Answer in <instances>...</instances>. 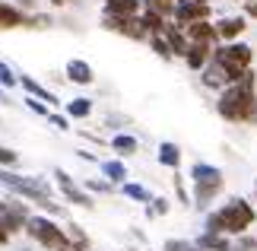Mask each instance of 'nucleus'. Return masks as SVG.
Here are the masks:
<instances>
[{"instance_id": "f257e3e1", "label": "nucleus", "mask_w": 257, "mask_h": 251, "mask_svg": "<svg viewBox=\"0 0 257 251\" xmlns=\"http://www.w3.org/2000/svg\"><path fill=\"white\" fill-rule=\"evenodd\" d=\"M216 112L219 118L232 124H257V79L254 70L244 73L238 83H229L216 99Z\"/></svg>"}, {"instance_id": "f03ea898", "label": "nucleus", "mask_w": 257, "mask_h": 251, "mask_svg": "<svg viewBox=\"0 0 257 251\" xmlns=\"http://www.w3.org/2000/svg\"><path fill=\"white\" fill-rule=\"evenodd\" d=\"M254 207H251V200H244V197H229L222 207H216L206 213V223H203V232H222V235H244L248 229L254 226Z\"/></svg>"}, {"instance_id": "7ed1b4c3", "label": "nucleus", "mask_w": 257, "mask_h": 251, "mask_svg": "<svg viewBox=\"0 0 257 251\" xmlns=\"http://www.w3.org/2000/svg\"><path fill=\"white\" fill-rule=\"evenodd\" d=\"M0 185H4L7 191H13L16 197L32 200V204L42 207L48 216L61 213V204H54V200H51V185H48L45 178H38V175H19V172H13V169L0 165Z\"/></svg>"}, {"instance_id": "20e7f679", "label": "nucleus", "mask_w": 257, "mask_h": 251, "mask_svg": "<svg viewBox=\"0 0 257 251\" xmlns=\"http://www.w3.org/2000/svg\"><path fill=\"white\" fill-rule=\"evenodd\" d=\"M213 61L225 67V73H229L232 83H238L244 73L254 70V48L244 45V42H222V45H216Z\"/></svg>"}, {"instance_id": "39448f33", "label": "nucleus", "mask_w": 257, "mask_h": 251, "mask_svg": "<svg viewBox=\"0 0 257 251\" xmlns=\"http://www.w3.org/2000/svg\"><path fill=\"white\" fill-rule=\"evenodd\" d=\"M191 182H194V204L197 207H206L219 197V191L225 185V175L219 165H210V162H194L191 165Z\"/></svg>"}, {"instance_id": "423d86ee", "label": "nucleus", "mask_w": 257, "mask_h": 251, "mask_svg": "<svg viewBox=\"0 0 257 251\" xmlns=\"http://www.w3.org/2000/svg\"><path fill=\"white\" fill-rule=\"evenodd\" d=\"M26 235L32 238V242H38L42 248H48V251H61L67 245V229H61L51 216H29Z\"/></svg>"}, {"instance_id": "0eeeda50", "label": "nucleus", "mask_w": 257, "mask_h": 251, "mask_svg": "<svg viewBox=\"0 0 257 251\" xmlns=\"http://www.w3.org/2000/svg\"><path fill=\"white\" fill-rule=\"evenodd\" d=\"M210 16H213L210 4H197V0H178L172 23L181 26V29H187L191 23H200V19H210Z\"/></svg>"}, {"instance_id": "6e6552de", "label": "nucleus", "mask_w": 257, "mask_h": 251, "mask_svg": "<svg viewBox=\"0 0 257 251\" xmlns=\"http://www.w3.org/2000/svg\"><path fill=\"white\" fill-rule=\"evenodd\" d=\"M54 178H57V188H61V194H64L67 200H70V204H76V207H86V210L92 207V197H89L86 191H83V188L76 185L70 175L64 172V169H54Z\"/></svg>"}, {"instance_id": "1a4fd4ad", "label": "nucleus", "mask_w": 257, "mask_h": 251, "mask_svg": "<svg viewBox=\"0 0 257 251\" xmlns=\"http://www.w3.org/2000/svg\"><path fill=\"white\" fill-rule=\"evenodd\" d=\"M244 29H248V16H222L219 23H216L219 42H238Z\"/></svg>"}, {"instance_id": "9d476101", "label": "nucleus", "mask_w": 257, "mask_h": 251, "mask_svg": "<svg viewBox=\"0 0 257 251\" xmlns=\"http://www.w3.org/2000/svg\"><path fill=\"white\" fill-rule=\"evenodd\" d=\"M213 51L216 48L213 45H203V42H191V48H187V54H184V64L194 70V73H200V70L213 61Z\"/></svg>"}, {"instance_id": "9b49d317", "label": "nucleus", "mask_w": 257, "mask_h": 251, "mask_svg": "<svg viewBox=\"0 0 257 251\" xmlns=\"http://www.w3.org/2000/svg\"><path fill=\"white\" fill-rule=\"evenodd\" d=\"M64 76L76 86H89L95 79V70H92V64H86L83 57H73V61H67V67H64Z\"/></svg>"}, {"instance_id": "f8f14e48", "label": "nucleus", "mask_w": 257, "mask_h": 251, "mask_svg": "<svg viewBox=\"0 0 257 251\" xmlns=\"http://www.w3.org/2000/svg\"><path fill=\"white\" fill-rule=\"evenodd\" d=\"M143 13V0H105V16L134 19Z\"/></svg>"}, {"instance_id": "ddd939ff", "label": "nucleus", "mask_w": 257, "mask_h": 251, "mask_svg": "<svg viewBox=\"0 0 257 251\" xmlns=\"http://www.w3.org/2000/svg\"><path fill=\"white\" fill-rule=\"evenodd\" d=\"M200 83H203V86H210V89H219V93H222V89L229 86L232 79H229V73H225V67H222V64L210 61V64L200 70Z\"/></svg>"}, {"instance_id": "4468645a", "label": "nucleus", "mask_w": 257, "mask_h": 251, "mask_svg": "<svg viewBox=\"0 0 257 251\" xmlns=\"http://www.w3.org/2000/svg\"><path fill=\"white\" fill-rule=\"evenodd\" d=\"M29 16L32 13H23L16 4H7L0 0V29H19V26H29Z\"/></svg>"}, {"instance_id": "2eb2a0df", "label": "nucleus", "mask_w": 257, "mask_h": 251, "mask_svg": "<svg viewBox=\"0 0 257 251\" xmlns=\"http://www.w3.org/2000/svg\"><path fill=\"white\" fill-rule=\"evenodd\" d=\"M200 251H232V235H222V232H200L194 242Z\"/></svg>"}, {"instance_id": "dca6fc26", "label": "nucleus", "mask_w": 257, "mask_h": 251, "mask_svg": "<svg viewBox=\"0 0 257 251\" xmlns=\"http://www.w3.org/2000/svg\"><path fill=\"white\" fill-rule=\"evenodd\" d=\"M19 86L26 89V96H35V99H42V102H48V105H61V99H57L51 89H45L38 79H32V76H26V73H19Z\"/></svg>"}, {"instance_id": "f3484780", "label": "nucleus", "mask_w": 257, "mask_h": 251, "mask_svg": "<svg viewBox=\"0 0 257 251\" xmlns=\"http://www.w3.org/2000/svg\"><path fill=\"white\" fill-rule=\"evenodd\" d=\"M162 35L169 38V45H172V54H175V57H184V54H187V48H191V38H187V32H184L181 26L169 23V29H165Z\"/></svg>"}, {"instance_id": "a211bd4d", "label": "nucleus", "mask_w": 257, "mask_h": 251, "mask_svg": "<svg viewBox=\"0 0 257 251\" xmlns=\"http://www.w3.org/2000/svg\"><path fill=\"white\" fill-rule=\"evenodd\" d=\"M98 169H102L105 182H111V185H124V182H127V165H124V159H105V162H98Z\"/></svg>"}, {"instance_id": "6ab92c4d", "label": "nucleus", "mask_w": 257, "mask_h": 251, "mask_svg": "<svg viewBox=\"0 0 257 251\" xmlns=\"http://www.w3.org/2000/svg\"><path fill=\"white\" fill-rule=\"evenodd\" d=\"M111 149H114L121 159H127V156H134L137 149H140V140H137L134 134H114V137H111Z\"/></svg>"}, {"instance_id": "aec40b11", "label": "nucleus", "mask_w": 257, "mask_h": 251, "mask_svg": "<svg viewBox=\"0 0 257 251\" xmlns=\"http://www.w3.org/2000/svg\"><path fill=\"white\" fill-rule=\"evenodd\" d=\"M159 165L165 169H175L178 172V165H181V146L172 143V140H165V143H159Z\"/></svg>"}, {"instance_id": "412c9836", "label": "nucleus", "mask_w": 257, "mask_h": 251, "mask_svg": "<svg viewBox=\"0 0 257 251\" xmlns=\"http://www.w3.org/2000/svg\"><path fill=\"white\" fill-rule=\"evenodd\" d=\"M89 115H92V99L80 96V99H70V102H67V118L83 121V118H89Z\"/></svg>"}, {"instance_id": "4be33fe9", "label": "nucleus", "mask_w": 257, "mask_h": 251, "mask_svg": "<svg viewBox=\"0 0 257 251\" xmlns=\"http://www.w3.org/2000/svg\"><path fill=\"white\" fill-rule=\"evenodd\" d=\"M121 194L131 197V200H137V204H150V200H153L150 191H146L143 185H137V182H124V185H121Z\"/></svg>"}, {"instance_id": "5701e85b", "label": "nucleus", "mask_w": 257, "mask_h": 251, "mask_svg": "<svg viewBox=\"0 0 257 251\" xmlns=\"http://www.w3.org/2000/svg\"><path fill=\"white\" fill-rule=\"evenodd\" d=\"M150 48L162 57V61H172V57H175L172 54V45H169V38H165V35H150Z\"/></svg>"}, {"instance_id": "b1692460", "label": "nucleus", "mask_w": 257, "mask_h": 251, "mask_svg": "<svg viewBox=\"0 0 257 251\" xmlns=\"http://www.w3.org/2000/svg\"><path fill=\"white\" fill-rule=\"evenodd\" d=\"M16 83H19V73H16V70L10 67V64L0 61V86H4V89H13Z\"/></svg>"}, {"instance_id": "393cba45", "label": "nucleus", "mask_w": 257, "mask_h": 251, "mask_svg": "<svg viewBox=\"0 0 257 251\" xmlns=\"http://www.w3.org/2000/svg\"><path fill=\"white\" fill-rule=\"evenodd\" d=\"M23 102H26L29 112H35L38 118H48V115H51V112H48V102H42V99H35V96H26Z\"/></svg>"}, {"instance_id": "a878e982", "label": "nucleus", "mask_w": 257, "mask_h": 251, "mask_svg": "<svg viewBox=\"0 0 257 251\" xmlns=\"http://www.w3.org/2000/svg\"><path fill=\"white\" fill-rule=\"evenodd\" d=\"M169 213V200L165 197H153L150 207H146V216H165Z\"/></svg>"}, {"instance_id": "bb28decb", "label": "nucleus", "mask_w": 257, "mask_h": 251, "mask_svg": "<svg viewBox=\"0 0 257 251\" xmlns=\"http://www.w3.org/2000/svg\"><path fill=\"white\" fill-rule=\"evenodd\" d=\"M232 251H257V238H254V235H248V232H244V235H238V238H235V245H232Z\"/></svg>"}, {"instance_id": "cd10ccee", "label": "nucleus", "mask_w": 257, "mask_h": 251, "mask_svg": "<svg viewBox=\"0 0 257 251\" xmlns=\"http://www.w3.org/2000/svg\"><path fill=\"white\" fill-rule=\"evenodd\" d=\"M162 251H197V245L184 242V238H169V242L162 245Z\"/></svg>"}, {"instance_id": "c85d7f7f", "label": "nucleus", "mask_w": 257, "mask_h": 251, "mask_svg": "<svg viewBox=\"0 0 257 251\" xmlns=\"http://www.w3.org/2000/svg\"><path fill=\"white\" fill-rule=\"evenodd\" d=\"M19 162V156L13 153V149H7V146H0V165H4V169H13Z\"/></svg>"}, {"instance_id": "c756f323", "label": "nucleus", "mask_w": 257, "mask_h": 251, "mask_svg": "<svg viewBox=\"0 0 257 251\" xmlns=\"http://www.w3.org/2000/svg\"><path fill=\"white\" fill-rule=\"evenodd\" d=\"M48 124H51V127H57V130H70V118H67V115H48Z\"/></svg>"}, {"instance_id": "7c9ffc66", "label": "nucleus", "mask_w": 257, "mask_h": 251, "mask_svg": "<svg viewBox=\"0 0 257 251\" xmlns=\"http://www.w3.org/2000/svg\"><path fill=\"white\" fill-rule=\"evenodd\" d=\"M111 182H95V178H92V182H86V191H95V194H111Z\"/></svg>"}, {"instance_id": "2f4dec72", "label": "nucleus", "mask_w": 257, "mask_h": 251, "mask_svg": "<svg viewBox=\"0 0 257 251\" xmlns=\"http://www.w3.org/2000/svg\"><path fill=\"white\" fill-rule=\"evenodd\" d=\"M172 182H175V191H178V200H181V204H191V197H187V188H184V182H181V175L175 172Z\"/></svg>"}, {"instance_id": "473e14b6", "label": "nucleus", "mask_w": 257, "mask_h": 251, "mask_svg": "<svg viewBox=\"0 0 257 251\" xmlns=\"http://www.w3.org/2000/svg\"><path fill=\"white\" fill-rule=\"evenodd\" d=\"M244 16H248V19H257V0H251V4H244Z\"/></svg>"}, {"instance_id": "72a5a7b5", "label": "nucleus", "mask_w": 257, "mask_h": 251, "mask_svg": "<svg viewBox=\"0 0 257 251\" xmlns=\"http://www.w3.org/2000/svg\"><path fill=\"white\" fill-rule=\"evenodd\" d=\"M61 251H89V245H76V242H70V238H67V245H64Z\"/></svg>"}, {"instance_id": "f704fd0d", "label": "nucleus", "mask_w": 257, "mask_h": 251, "mask_svg": "<svg viewBox=\"0 0 257 251\" xmlns=\"http://www.w3.org/2000/svg\"><path fill=\"white\" fill-rule=\"evenodd\" d=\"M19 10H23V13H32V10H35V0H19V4H16Z\"/></svg>"}, {"instance_id": "c9c22d12", "label": "nucleus", "mask_w": 257, "mask_h": 251, "mask_svg": "<svg viewBox=\"0 0 257 251\" xmlns=\"http://www.w3.org/2000/svg\"><path fill=\"white\" fill-rule=\"evenodd\" d=\"M10 242V232H7V229H0V245H7Z\"/></svg>"}, {"instance_id": "e433bc0d", "label": "nucleus", "mask_w": 257, "mask_h": 251, "mask_svg": "<svg viewBox=\"0 0 257 251\" xmlns=\"http://www.w3.org/2000/svg\"><path fill=\"white\" fill-rule=\"evenodd\" d=\"M51 4H54V7H64V4H70V0H51Z\"/></svg>"}, {"instance_id": "4c0bfd02", "label": "nucleus", "mask_w": 257, "mask_h": 251, "mask_svg": "<svg viewBox=\"0 0 257 251\" xmlns=\"http://www.w3.org/2000/svg\"><path fill=\"white\" fill-rule=\"evenodd\" d=\"M0 102H7V89L4 86H0Z\"/></svg>"}, {"instance_id": "58836bf2", "label": "nucleus", "mask_w": 257, "mask_h": 251, "mask_svg": "<svg viewBox=\"0 0 257 251\" xmlns=\"http://www.w3.org/2000/svg\"><path fill=\"white\" fill-rule=\"evenodd\" d=\"M197 4H213V0H197Z\"/></svg>"}, {"instance_id": "ea45409f", "label": "nucleus", "mask_w": 257, "mask_h": 251, "mask_svg": "<svg viewBox=\"0 0 257 251\" xmlns=\"http://www.w3.org/2000/svg\"><path fill=\"white\" fill-rule=\"evenodd\" d=\"M238 4H251V0H238Z\"/></svg>"}, {"instance_id": "a19ab883", "label": "nucleus", "mask_w": 257, "mask_h": 251, "mask_svg": "<svg viewBox=\"0 0 257 251\" xmlns=\"http://www.w3.org/2000/svg\"><path fill=\"white\" fill-rule=\"evenodd\" d=\"M254 194H257V182H254Z\"/></svg>"}, {"instance_id": "79ce46f5", "label": "nucleus", "mask_w": 257, "mask_h": 251, "mask_svg": "<svg viewBox=\"0 0 257 251\" xmlns=\"http://www.w3.org/2000/svg\"><path fill=\"white\" fill-rule=\"evenodd\" d=\"M131 251H137V248H131Z\"/></svg>"}]
</instances>
